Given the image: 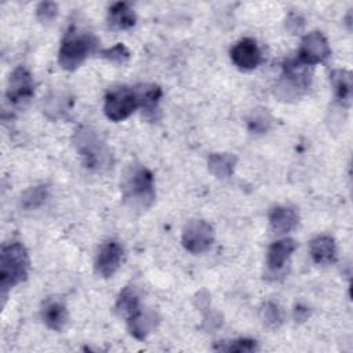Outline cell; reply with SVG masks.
Instances as JSON below:
<instances>
[{
	"mask_svg": "<svg viewBox=\"0 0 353 353\" xmlns=\"http://www.w3.org/2000/svg\"><path fill=\"white\" fill-rule=\"evenodd\" d=\"M120 188L124 203L134 211H145L154 203V178L142 164H131L125 168Z\"/></svg>",
	"mask_w": 353,
	"mask_h": 353,
	"instance_id": "obj_1",
	"label": "cell"
},
{
	"mask_svg": "<svg viewBox=\"0 0 353 353\" xmlns=\"http://www.w3.org/2000/svg\"><path fill=\"white\" fill-rule=\"evenodd\" d=\"M73 142L85 168L105 172L113 165V156L106 142L91 127L81 125L74 131Z\"/></svg>",
	"mask_w": 353,
	"mask_h": 353,
	"instance_id": "obj_2",
	"label": "cell"
},
{
	"mask_svg": "<svg viewBox=\"0 0 353 353\" xmlns=\"http://www.w3.org/2000/svg\"><path fill=\"white\" fill-rule=\"evenodd\" d=\"M29 254L22 243L14 241L1 247L0 251V291L7 292L25 281L29 272Z\"/></svg>",
	"mask_w": 353,
	"mask_h": 353,
	"instance_id": "obj_3",
	"label": "cell"
},
{
	"mask_svg": "<svg viewBox=\"0 0 353 353\" xmlns=\"http://www.w3.org/2000/svg\"><path fill=\"white\" fill-rule=\"evenodd\" d=\"M99 40L88 32H79L70 29L62 40L58 62L65 70L77 69L90 54L97 51Z\"/></svg>",
	"mask_w": 353,
	"mask_h": 353,
	"instance_id": "obj_4",
	"label": "cell"
},
{
	"mask_svg": "<svg viewBox=\"0 0 353 353\" xmlns=\"http://www.w3.org/2000/svg\"><path fill=\"white\" fill-rule=\"evenodd\" d=\"M138 108V99L134 88L116 87L105 97L103 112L112 121H121L130 117Z\"/></svg>",
	"mask_w": 353,
	"mask_h": 353,
	"instance_id": "obj_5",
	"label": "cell"
},
{
	"mask_svg": "<svg viewBox=\"0 0 353 353\" xmlns=\"http://www.w3.org/2000/svg\"><path fill=\"white\" fill-rule=\"evenodd\" d=\"M214 241L212 226L203 219L189 221L182 232V244L186 251L192 254H201L207 251Z\"/></svg>",
	"mask_w": 353,
	"mask_h": 353,
	"instance_id": "obj_6",
	"label": "cell"
},
{
	"mask_svg": "<svg viewBox=\"0 0 353 353\" xmlns=\"http://www.w3.org/2000/svg\"><path fill=\"white\" fill-rule=\"evenodd\" d=\"M34 94V81L30 72L23 68L18 66L10 74L7 83L6 97L14 105H21L28 102Z\"/></svg>",
	"mask_w": 353,
	"mask_h": 353,
	"instance_id": "obj_7",
	"label": "cell"
},
{
	"mask_svg": "<svg viewBox=\"0 0 353 353\" xmlns=\"http://www.w3.org/2000/svg\"><path fill=\"white\" fill-rule=\"evenodd\" d=\"M331 54L327 39L320 32L307 33L301 43V48L298 57L307 65L313 66L325 61Z\"/></svg>",
	"mask_w": 353,
	"mask_h": 353,
	"instance_id": "obj_8",
	"label": "cell"
},
{
	"mask_svg": "<svg viewBox=\"0 0 353 353\" xmlns=\"http://www.w3.org/2000/svg\"><path fill=\"white\" fill-rule=\"evenodd\" d=\"M283 77L292 91L306 90L312 80V66L305 63L298 55L290 57L283 63Z\"/></svg>",
	"mask_w": 353,
	"mask_h": 353,
	"instance_id": "obj_9",
	"label": "cell"
},
{
	"mask_svg": "<svg viewBox=\"0 0 353 353\" xmlns=\"http://www.w3.org/2000/svg\"><path fill=\"white\" fill-rule=\"evenodd\" d=\"M230 58L239 69L251 70L259 65L261 51L254 39L244 37L232 47Z\"/></svg>",
	"mask_w": 353,
	"mask_h": 353,
	"instance_id": "obj_10",
	"label": "cell"
},
{
	"mask_svg": "<svg viewBox=\"0 0 353 353\" xmlns=\"http://www.w3.org/2000/svg\"><path fill=\"white\" fill-rule=\"evenodd\" d=\"M123 259V248L117 241H108L101 245L97 259L95 270L102 277H112L119 269Z\"/></svg>",
	"mask_w": 353,
	"mask_h": 353,
	"instance_id": "obj_11",
	"label": "cell"
},
{
	"mask_svg": "<svg viewBox=\"0 0 353 353\" xmlns=\"http://www.w3.org/2000/svg\"><path fill=\"white\" fill-rule=\"evenodd\" d=\"M138 106L142 109L143 116L148 120H156L159 113V102L163 95L161 88L156 84H141L135 88Z\"/></svg>",
	"mask_w": 353,
	"mask_h": 353,
	"instance_id": "obj_12",
	"label": "cell"
},
{
	"mask_svg": "<svg viewBox=\"0 0 353 353\" xmlns=\"http://www.w3.org/2000/svg\"><path fill=\"white\" fill-rule=\"evenodd\" d=\"M159 324V316L152 310L139 309L137 313L127 319V327L130 334L135 339H145Z\"/></svg>",
	"mask_w": 353,
	"mask_h": 353,
	"instance_id": "obj_13",
	"label": "cell"
},
{
	"mask_svg": "<svg viewBox=\"0 0 353 353\" xmlns=\"http://www.w3.org/2000/svg\"><path fill=\"white\" fill-rule=\"evenodd\" d=\"M41 319L48 328L61 331L68 323V309L62 301L50 298L43 303Z\"/></svg>",
	"mask_w": 353,
	"mask_h": 353,
	"instance_id": "obj_14",
	"label": "cell"
},
{
	"mask_svg": "<svg viewBox=\"0 0 353 353\" xmlns=\"http://www.w3.org/2000/svg\"><path fill=\"white\" fill-rule=\"evenodd\" d=\"M269 223L274 233L284 234L291 232L298 223V214L294 208L277 205L269 212Z\"/></svg>",
	"mask_w": 353,
	"mask_h": 353,
	"instance_id": "obj_15",
	"label": "cell"
},
{
	"mask_svg": "<svg viewBox=\"0 0 353 353\" xmlns=\"http://www.w3.org/2000/svg\"><path fill=\"white\" fill-rule=\"evenodd\" d=\"M310 256L317 265H330L336 258V245L330 236H317L310 241Z\"/></svg>",
	"mask_w": 353,
	"mask_h": 353,
	"instance_id": "obj_16",
	"label": "cell"
},
{
	"mask_svg": "<svg viewBox=\"0 0 353 353\" xmlns=\"http://www.w3.org/2000/svg\"><path fill=\"white\" fill-rule=\"evenodd\" d=\"M296 243L292 239H281L274 241L266 255V265L270 270H279L283 268L290 255L295 251Z\"/></svg>",
	"mask_w": 353,
	"mask_h": 353,
	"instance_id": "obj_17",
	"label": "cell"
},
{
	"mask_svg": "<svg viewBox=\"0 0 353 353\" xmlns=\"http://www.w3.org/2000/svg\"><path fill=\"white\" fill-rule=\"evenodd\" d=\"M336 99L342 106H349L352 101V73L346 69H336L330 76Z\"/></svg>",
	"mask_w": 353,
	"mask_h": 353,
	"instance_id": "obj_18",
	"label": "cell"
},
{
	"mask_svg": "<svg viewBox=\"0 0 353 353\" xmlns=\"http://www.w3.org/2000/svg\"><path fill=\"white\" fill-rule=\"evenodd\" d=\"M109 25L114 29L124 30L130 29L135 25L137 17L132 8L127 3H116L109 8V17H108Z\"/></svg>",
	"mask_w": 353,
	"mask_h": 353,
	"instance_id": "obj_19",
	"label": "cell"
},
{
	"mask_svg": "<svg viewBox=\"0 0 353 353\" xmlns=\"http://www.w3.org/2000/svg\"><path fill=\"white\" fill-rule=\"evenodd\" d=\"M237 157L233 153H211L208 156V170L216 178H229L236 167Z\"/></svg>",
	"mask_w": 353,
	"mask_h": 353,
	"instance_id": "obj_20",
	"label": "cell"
},
{
	"mask_svg": "<svg viewBox=\"0 0 353 353\" xmlns=\"http://www.w3.org/2000/svg\"><path fill=\"white\" fill-rule=\"evenodd\" d=\"M116 309L125 319H128L130 316H132L134 313H137L141 309L139 298H138V295L135 294V291L132 288L125 287L120 292V295L117 298V302H116Z\"/></svg>",
	"mask_w": 353,
	"mask_h": 353,
	"instance_id": "obj_21",
	"label": "cell"
},
{
	"mask_svg": "<svg viewBox=\"0 0 353 353\" xmlns=\"http://www.w3.org/2000/svg\"><path fill=\"white\" fill-rule=\"evenodd\" d=\"M47 199V188L40 185V186H32L30 189H28L22 197H21V205L25 210H34L37 207H40Z\"/></svg>",
	"mask_w": 353,
	"mask_h": 353,
	"instance_id": "obj_22",
	"label": "cell"
},
{
	"mask_svg": "<svg viewBox=\"0 0 353 353\" xmlns=\"http://www.w3.org/2000/svg\"><path fill=\"white\" fill-rule=\"evenodd\" d=\"M101 57L108 59L109 62L117 63V65H123L130 59V51L128 48L123 44V43H117L116 46L102 50L101 51Z\"/></svg>",
	"mask_w": 353,
	"mask_h": 353,
	"instance_id": "obj_23",
	"label": "cell"
},
{
	"mask_svg": "<svg viewBox=\"0 0 353 353\" xmlns=\"http://www.w3.org/2000/svg\"><path fill=\"white\" fill-rule=\"evenodd\" d=\"M262 319L266 325L277 328L283 323L281 309L274 302H266L262 307Z\"/></svg>",
	"mask_w": 353,
	"mask_h": 353,
	"instance_id": "obj_24",
	"label": "cell"
},
{
	"mask_svg": "<svg viewBox=\"0 0 353 353\" xmlns=\"http://www.w3.org/2000/svg\"><path fill=\"white\" fill-rule=\"evenodd\" d=\"M216 349L226 350V352H240V353H243V352H255V350H258V343L254 339L240 338V339L226 342V345H221Z\"/></svg>",
	"mask_w": 353,
	"mask_h": 353,
	"instance_id": "obj_25",
	"label": "cell"
},
{
	"mask_svg": "<svg viewBox=\"0 0 353 353\" xmlns=\"http://www.w3.org/2000/svg\"><path fill=\"white\" fill-rule=\"evenodd\" d=\"M70 108L68 106V99H65V97L59 98L58 95H55L54 98L47 101V105L44 108L46 113L50 114V112H52V117L58 119V117H66V113Z\"/></svg>",
	"mask_w": 353,
	"mask_h": 353,
	"instance_id": "obj_26",
	"label": "cell"
},
{
	"mask_svg": "<svg viewBox=\"0 0 353 353\" xmlns=\"http://www.w3.org/2000/svg\"><path fill=\"white\" fill-rule=\"evenodd\" d=\"M270 125V117L266 112H252L248 119V127L254 132H265Z\"/></svg>",
	"mask_w": 353,
	"mask_h": 353,
	"instance_id": "obj_27",
	"label": "cell"
},
{
	"mask_svg": "<svg viewBox=\"0 0 353 353\" xmlns=\"http://www.w3.org/2000/svg\"><path fill=\"white\" fill-rule=\"evenodd\" d=\"M36 14L41 22H51L58 14V6L52 1H43L37 6Z\"/></svg>",
	"mask_w": 353,
	"mask_h": 353,
	"instance_id": "obj_28",
	"label": "cell"
},
{
	"mask_svg": "<svg viewBox=\"0 0 353 353\" xmlns=\"http://www.w3.org/2000/svg\"><path fill=\"white\" fill-rule=\"evenodd\" d=\"M303 26H305V21H303V18L301 17V15H298V14H290L288 17H287V19H285V28L291 32V33H299V32H302V29H303Z\"/></svg>",
	"mask_w": 353,
	"mask_h": 353,
	"instance_id": "obj_29",
	"label": "cell"
},
{
	"mask_svg": "<svg viewBox=\"0 0 353 353\" xmlns=\"http://www.w3.org/2000/svg\"><path fill=\"white\" fill-rule=\"evenodd\" d=\"M222 324V319L218 313H208V316H205L204 319V324H203V328H205L207 331H212L215 328H218L219 325Z\"/></svg>",
	"mask_w": 353,
	"mask_h": 353,
	"instance_id": "obj_30",
	"label": "cell"
},
{
	"mask_svg": "<svg viewBox=\"0 0 353 353\" xmlns=\"http://www.w3.org/2000/svg\"><path fill=\"white\" fill-rule=\"evenodd\" d=\"M309 314H310L309 309H307L306 306H302V305H298V306L295 307V310H294V319H295L296 321H303V320H306V319L309 317Z\"/></svg>",
	"mask_w": 353,
	"mask_h": 353,
	"instance_id": "obj_31",
	"label": "cell"
}]
</instances>
